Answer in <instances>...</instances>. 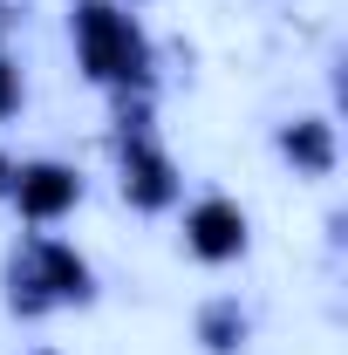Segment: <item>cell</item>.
<instances>
[{"label":"cell","instance_id":"cell-1","mask_svg":"<svg viewBox=\"0 0 348 355\" xmlns=\"http://www.w3.org/2000/svg\"><path fill=\"white\" fill-rule=\"evenodd\" d=\"M76 48H82V69L96 83L130 89V83L150 76V48L137 35V21L123 7H110V0H82L76 7Z\"/></svg>","mask_w":348,"mask_h":355},{"label":"cell","instance_id":"cell-2","mask_svg":"<svg viewBox=\"0 0 348 355\" xmlns=\"http://www.w3.org/2000/svg\"><path fill=\"white\" fill-rule=\"evenodd\" d=\"M7 287H14V308L21 314H42L48 301H89V266L62 239H35L28 253H14Z\"/></svg>","mask_w":348,"mask_h":355},{"label":"cell","instance_id":"cell-3","mask_svg":"<svg viewBox=\"0 0 348 355\" xmlns=\"http://www.w3.org/2000/svg\"><path fill=\"white\" fill-rule=\"evenodd\" d=\"M7 191H14L21 219H62V212L82 198V178L69 171V164H21Z\"/></svg>","mask_w":348,"mask_h":355},{"label":"cell","instance_id":"cell-4","mask_svg":"<svg viewBox=\"0 0 348 355\" xmlns=\"http://www.w3.org/2000/svg\"><path fill=\"white\" fill-rule=\"evenodd\" d=\"M123 191H130L137 205H171V191H177L171 157H164L143 130H123Z\"/></svg>","mask_w":348,"mask_h":355},{"label":"cell","instance_id":"cell-5","mask_svg":"<svg viewBox=\"0 0 348 355\" xmlns=\"http://www.w3.org/2000/svg\"><path fill=\"white\" fill-rule=\"evenodd\" d=\"M184 239H191V253H198V260H232V253L246 246V219H239V205L205 198V205L184 219Z\"/></svg>","mask_w":348,"mask_h":355},{"label":"cell","instance_id":"cell-6","mask_svg":"<svg viewBox=\"0 0 348 355\" xmlns=\"http://www.w3.org/2000/svg\"><path fill=\"white\" fill-rule=\"evenodd\" d=\"M280 150H287L301 171H335V130H328L321 116H301V123H287V130H280Z\"/></svg>","mask_w":348,"mask_h":355},{"label":"cell","instance_id":"cell-7","mask_svg":"<svg viewBox=\"0 0 348 355\" xmlns=\"http://www.w3.org/2000/svg\"><path fill=\"white\" fill-rule=\"evenodd\" d=\"M239 335H246V321L232 314V301H218V308L205 314V342H212V349H232Z\"/></svg>","mask_w":348,"mask_h":355},{"label":"cell","instance_id":"cell-8","mask_svg":"<svg viewBox=\"0 0 348 355\" xmlns=\"http://www.w3.org/2000/svg\"><path fill=\"white\" fill-rule=\"evenodd\" d=\"M14 110H21V76L0 62V116H14Z\"/></svg>","mask_w":348,"mask_h":355},{"label":"cell","instance_id":"cell-9","mask_svg":"<svg viewBox=\"0 0 348 355\" xmlns=\"http://www.w3.org/2000/svg\"><path fill=\"white\" fill-rule=\"evenodd\" d=\"M7 184H14V164H7V157H0V191H7Z\"/></svg>","mask_w":348,"mask_h":355}]
</instances>
